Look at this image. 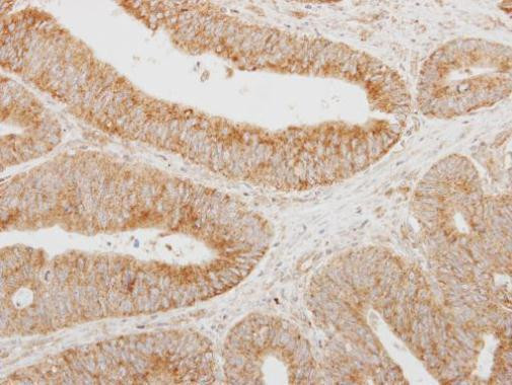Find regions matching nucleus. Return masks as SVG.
Here are the masks:
<instances>
[{"label": "nucleus", "mask_w": 512, "mask_h": 385, "mask_svg": "<svg viewBox=\"0 0 512 385\" xmlns=\"http://www.w3.org/2000/svg\"><path fill=\"white\" fill-rule=\"evenodd\" d=\"M286 338L281 322L265 315H251L240 323L229 347L233 382L261 385L279 380Z\"/></svg>", "instance_id": "nucleus-2"}, {"label": "nucleus", "mask_w": 512, "mask_h": 385, "mask_svg": "<svg viewBox=\"0 0 512 385\" xmlns=\"http://www.w3.org/2000/svg\"><path fill=\"white\" fill-rule=\"evenodd\" d=\"M510 92V50L484 41L446 46L426 62L420 84L421 104L436 117L469 113Z\"/></svg>", "instance_id": "nucleus-1"}]
</instances>
